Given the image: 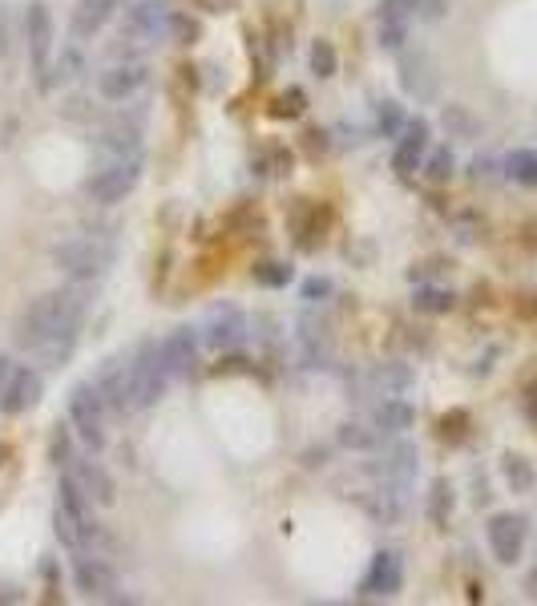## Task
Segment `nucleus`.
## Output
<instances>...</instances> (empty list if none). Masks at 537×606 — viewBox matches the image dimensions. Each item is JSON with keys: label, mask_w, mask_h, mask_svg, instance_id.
<instances>
[{"label": "nucleus", "mask_w": 537, "mask_h": 606, "mask_svg": "<svg viewBox=\"0 0 537 606\" xmlns=\"http://www.w3.org/2000/svg\"><path fill=\"white\" fill-rule=\"evenodd\" d=\"M372 384H376L384 396L404 392V388L412 384V368H408V364H400V360H388V364H380V368L372 372Z\"/></svg>", "instance_id": "obj_30"}, {"label": "nucleus", "mask_w": 537, "mask_h": 606, "mask_svg": "<svg viewBox=\"0 0 537 606\" xmlns=\"http://www.w3.org/2000/svg\"><path fill=\"white\" fill-rule=\"evenodd\" d=\"M428 154V122L424 118H408L400 142H396V154H392V170L396 174H416L420 162Z\"/></svg>", "instance_id": "obj_14"}, {"label": "nucleus", "mask_w": 537, "mask_h": 606, "mask_svg": "<svg viewBox=\"0 0 537 606\" xmlns=\"http://www.w3.org/2000/svg\"><path fill=\"white\" fill-rule=\"evenodd\" d=\"M416 465H420V453L412 441H396L384 449V477L400 481V485H412L416 481Z\"/></svg>", "instance_id": "obj_22"}, {"label": "nucleus", "mask_w": 537, "mask_h": 606, "mask_svg": "<svg viewBox=\"0 0 537 606\" xmlns=\"http://www.w3.org/2000/svg\"><path fill=\"white\" fill-rule=\"evenodd\" d=\"M525 590H529V594H533V598H537V570H533V574H529V578H525Z\"/></svg>", "instance_id": "obj_53"}, {"label": "nucleus", "mask_w": 537, "mask_h": 606, "mask_svg": "<svg viewBox=\"0 0 537 606\" xmlns=\"http://www.w3.org/2000/svg\"><path fill=\"white\" fill-rule=\"evenodd\" d=\"M400 586H404V562H400V554L396 550H380L372 558L364 582H360V594L364 598H392V594H400Z\"/></svg>", "instance_id": "obj_11"}, {"label": "nucleus", "mask_w": 537, "mask_h": 606, "mask_svg": "<svg viewBox=\"0 0 537 606\" xmlns=\"http://www.w3.org/2000/svg\"><path fill=\"white\" fill-rule=\"evenodd\" d=\"M69 425L89 449H105V400L97 384H77L69 392Z\"/></svg>", "instance_id": "obj_4"}, {"label": "nucleus", "mask_w": 537, "mask_h": 606, "mask_svg": "<svg viewBox=\"0 0 537 606\" xmlns=\"http://www.w3.org/2000/svg\"><path fill=\"white\" fill-rule=\"evenodd\" d=\"M5 457H9V449H5V445H0V465H5Z\"/></svg>", "instance_id": "obj_54"}, {"label": "nucleus", "mask_w": 537, "mask_h": 606, "mask_svg": "<svg viewBox=\"0 0 537 606\" xmlns=\"http://www.w3.org/2000/svg\"><path fill=\"white\" fill-rule=\"evenodd\" d=\"M404 126H408V118H404L400 101H380V106H376V130H380L384 138H400Z\"/></svg>", "instance_id": "obj_34"}, {"label": "nucleus", "mask_w": 537, "mask_h": 606, "mask_svg": "<svg viewBox=\"0 0 537 606\" xmlns=\"http://www.w3.org/2000/svg\"><path fill=\"white\" fill-rule=\"evenodd\" d=\"M53 534L61 538V546L65 550H73V554H85V546H89V538H93V530L69 510L65 501H57L53 505Z\"/></svg>", "instance_id": "obj_21"}, {"label": "nucleus", "mask_w": 537, "mask_h": 606, "mask_svg": "<svg viewBox=\"0 0 537 606\" xmlns=\"http://www.w3.org/2000/svg\"><path fill=\"white\" fill-rule=\"evenodd\" d=\"M194 5H198L202 13H231L235 0H194Z\"/></svg>", "instance_id": "obj_46"}, {"label": "nucleus", "mask_w": 537, "mask_h": 606, "mask_svg": "<svg viewBox=\"0 0 537 606\" xmlns=\"http://www.w3.org/2000/svg\"><path fill=\"white\" fill-rule=\"evenodd\" d=\"M453 170H457V162H453V150L449 146H437V150H428L424 154V162H420V174L433 182V186H445L449 178H453Z\"/></svg>", "instance_id": "obj_28"}, {"label": "nucleus", "mask_w": 537, "mask_h": 606, "mask_svg": "<svg viewBox=\"0 0 537 606\" xmlns=\"http://www.w3.org/2000/svg\"><path fill=\"white\" fill-rule=\"evenodd\" d=\"M162 33H170V9L158 0H142V5L126 9L122 21V41H158Z\"/></svg>", "instance_id": "obj_10"}, {"label": "nucleus", "mask_w": 537, "mask_h": 606, "mask_svg": "<svg viewBox=\"0 0 537 606\" xmlns=\"http://www.w3.org/2000/svg\"><path fill=\"white\" fill-rule=\"evenodd\" d=\"M505 178H513L517 186L537 190V150H513L505 158Z\"/></svg>", "instance_id": "obj_29"}, {"label": "nucleus", "mask_w": 537, "mask_h": 606, "mask_svg": "<svg viewBox=\"0 0 537 606\" xmlns=\"http://www.w3.org/2000/svg\"><path fill=\"white\" fill-rule=\"evenodd\" d=\"M110 259H114V251L101 247L97 239H65V243L53 247V267L65 271L69 279H93L97 283V275L110 267Z\"/></svg>", "instance_id": "obj_3"}, {"label": "nucleus", "mask_w": 537, "mask_h": 606, "mask_svg": "<svg viewBox=\"0 0 537 606\" xmlns=\"http://www.w3.org/2000/svg\"><path fill=\"white\" fill-rule=\"evenodd\" d=\"M328 295H332V279H319V275H315V279L303 283V299H307V303H324Z\"/></svg>", "instance_id": "obj_43"}, {"label": "nucleus", "mask_w": 537, "mask_h": 606, "mask_svg": "<svg viewBox=\"0 0 537 606\" xmlns=\"http://www.w3.org/2000/svg\"><path fill=\"white\" fill-rule=\"evenodd\" d=\"M441 122H445L449 138H477L481 134V118H473L465 106H445Z\"/></svg>", "instance_id": "obj_33"}, {"label": "nucleus", "mask_w": 537, "mask_h": 606, "mask_svg": "<svg viewBox=\"0 0 537 606\" xmlns=\"http://www.w3.org/2000/svg\"><path fill=\"white\" fill-rule=\"evenodd\" d=\"M255 283L259 287H287L291 279H295V271L287 267V263H275V259H267V263H255Z\"/></svg>", "instance_id": "obj_36"}, {"label": "nucleus", "mask_w": 537, "mask_h": 606, "mask_svg": "<svg viewBox=\"0 0 537 606\" xmlns=\"http://www.w3.org/2000/svg\"><path fill=\"white\" fill-rule=\"evenodd\" d=\"M412 421H416V409L408 400H384L376 409V429L380 433H408Z\"/></svg>", "instance_id": "obj_24"}, {"label": "nucleus", "mask_w": 537, "mask_h": 606, "mask_svg": "<svg viewBox=\"0 0 537 606\" xmlns=\"http://www.w3.org/2000/svg\"><path fill=\"white\" fill-rule=\"evenodd\" d=\"M453 505H457L453 481H449V477H437L433 489H428V522H433L437 530H445L449 518H453Z\"/></svg>", "instance_id": "obj_23"}, {"label": "nucleus", "mask_w": 537, "mask_h": 606, "mask_svg": "<svg viewBox=\"0 0 537 606\" xmlns=\"http://www.w3.org/2000/svg\"><path fill=\"white\" fill-rule=\"evenodd\" d=\"M420 0H384L380 5V25H412Z\"/></svg>", "instance_id": "obj_38"}, {"label": "nucleus", "mask_w": 537, "mask_h": 606, "mask_svg": "<svg viewBox=\"0 0 537 606\" xmlns=\"http://www.w3.org/2000/svg\"><path fill=\"white\" fill-rule=\"evenodd\" d=\"M247 340V316L235 308V303H219L210 308L202 320V344L214 352H235Z\"/></svg>", "instance_id": "obj_6"}, {"label": "nucleus", "mask_w": 537, "mask_h": 606, "mask_svg": "<svg viewBox=\"0 0 537 606\" xmlns=\"http://www.w3.org/2000/svg\"><path fill=\"white\" fill-rule=\"evenodd\" d=\"M445 5H449V0H420L416 17H424V21H441V17H445Z\"/></svg>", "instance_id": "obj_44"}, {"label": "nucleus", "mask_w": 537, "mask_h": 606, "mask_svg": "<svg viewBox=\"0 0 537 606\" xmlns=\"http://www.w3.org/2000/svg\"><path fill=\"white\" fill-rule=\"evenodd\" d=\"M453 303H457V295L445 287H416V295H412V308L420 316H445V312H453Z\"/></svg>", "instance_id": "obj_27"}, {"label": "nucleus", "mask_w": 537, "mask_h": 606, "mask_svg": "<svg viewBox=\"0 0 537 606\" xmlns=\"http://www.w3.org/2000/svg\"><path fill=\"white\" fill-rule=\"evenodd\" d=\"M501 473H505V485H509L513 493H529V489L537 485V469H533V461L521 457V453H505V457H501Z\"/></svg>", "instance_id": "obj_25"}, {"label": "nucleus", "mask_w": 537, "mask_h": 606, "mask_svg": "<svg viewBox=\"0 0 537 606\" xmlns=\"http://www.w3.org/2000/svg\"><path fill=\"white\" fill-rule=\"evenodd\" d=\"M25 41H29V65L37 73V85L49 77V57H53V13L45 0H33L25 13Z\"/></svg>", "instance_id": "obj_7"}, {"label": "nucleus", "mask_w": 537, "mask_h": 606, "mask_svg": "<svg viewBox=\"0 0 537 606\" xmlns=\"http://www.w3.org/2000/svg\"><path fill=\"white\" fill-rule=\"evenodd\" d=\"M49 461H53L57 469H65V465L73 461V437H69V429H61V425H57V433H53V441H49Z\"/></svg>", "instance_id": "obj_41"}, {"label": "nucleus", "mask_w": 537, "mask_h": 606, "mask_svg": "<svg viewBox=\"0 0 537 606\" xmlns=\"http://www.w3.org/2000/svg\"><path fill=\"white\" fill-rule=\"evenodd\" d=\"M400 85L404 93H412L416 101H428L437 93V73H433V61L428 53H404L400 57Z\"/></svg>", "instance_id": "obj_19"}, {"label": "nucleus", "mask_w": 537, "mask_h": 606, "mask_svg": "<svg viewBox=\"0 0 537 606\" xmlns=\"http://www.w3.org/2000/svg\"><path fill=\"white\" fill-rule=\"evenodd\" d=\"M93 384L105 400V413H126L130 409V368L122 360H105Z\"/></svg>", "instance_id": "obj_15"}, {"label": "nucleus", "mask_w": 537, "mask_h": 606, "mask_svg": "<svg viewBox=\"0 0 537 606\" xmlns=\"http://www.w3.org/2000/svg\"><path fill=\"white\" fill-rule=\"evenodd\" d=\"M25 594H21V586H0V602L5 606H13V602H21Z\"/></svg>", "instance_id": "obj_50"}, {"label": "nucleus", "mask_w": 537, "mask_h": 606, "mask_svg": "<svg viewBox=\"0 0 537 606\" xmlns=\"http://www.w3.org/2000/svg\"><path fill=\"white\" fill-rule=\"evenodd\" d=\"M437 437H441V441H449V445H461V441L469 437V413H465V409L445 413V417H441V425H437Z\"/></svg>", "instance_id": "obj_37"}, {"label": "nucleus", "mask_w": 537, "mask_h": 606, "mask_svg": "<svg viewBox=\"0 0 537 606\" xmlns=\"http://www.w3.org/2000/svg\"><path fill=\"white\" fill-rule=\"evenodd\" d=\"M89 283L93 279H73V287L37 295L17 320V344L29 352L49 336H77L89 312V295H93Z\"/></svg>", "instance_id": "obj_1"}, {"label": "nucleus", "mask_w": 537, "mask_h": 606, "mask_svg": "<svg viewBox=\"0 0 537 606\" xmlns=\"http://www.w3.org/2000/svg\"><path fill=\"white\" fill-rule=\"evenodd\" d=\"M336 69H340L336 45H332V41H315V45H311V73H315L319 81H328V77H336Z\"/></svg>", "instance_id": "obj_35"}, {"label": "nucleus", "mask_w": 537, "mask_h": 606, "mask_svg": "<svg viewBox=\"0 0 537 606\" xmlns=\"http://www.w3.org/2000/svg\"><path fill=\"white\" fill-rule=\"evenodd\" d=\"M497 170H505V162H497V158H473V182H493L497 178Z\"/></svg>", "instance_id": "obj_42"}, {"label": "nucleus", "mask_w": 537, "mask_h": 606, "mask_svg": "<svg viewBox=\"0 0 537 606\" xmlns=\"http://www.w3.org/2000/svg\"><path fill=\"white\" fill-rule=\"evenodd\" d=\"M13 372H17V364H13L9 356H0V392H5V384H9Z\"/></svg>", "instance_id": "obj_48"}, {"label": "nucleus", "mask_w": 537, "mask_h": 606, "mask_svg": "<svg viewBox=\"0 0 537 606\" xmlns=\"http://www.w3.org/2000/svg\"><path fill=\"white\" fill-rule=\"evenodd\" d=\"M142 178V158H126V162H105L89 182H85V194L97 202V207H114L122 202Z\"/></svg>", "instance_id": "obj_5"}, {"label": "nucleus", "mask_w": 537, "mask_h": 606, "mask_svg": "<svg viewBox=\"0 0 537 606\" xmlns=\"http://www.w3.org/2000/svg\"><path fill=\"white\" fill-rule=\"evenodd\" d=\"M336 441L340 449H356V453H368L380 445V429H368V425H356V421H344L336 429Z\"/></svg>", "instance_id": "obj_31"}, {"label": "nucleus", "mask_w": 537, "mask_h": 606, "mask_svg": "<svg viewBox=\"0 0 537 606\" xmlns=\"http://www.w3.org/2000/svg\"><path fill=\"white\" fill-rule=\"evenodd\" d=\"M41 392H45L41 372L37 368H17L5 384V392H0V409H5L9 417H21V413H29L41 404Z\"/></svg>", "instance_id": "obj_12"}, {"label": "nucleus", "mask_w": 537, "mask_h": 606, "mask_svg": "<svg viewBox=\"0 0 537 606\" xmlns=\"http://www.w3.org/2000/svg\"><path fill=\"white\" fill-rule=\"evenodd\" d=\"M219 372H247V360H243V356H231V360L219 364Z\"/></svg>", "instance_id": "obj_51"}, {"label": "nucleus", "mask_w": 537, "mask_h": 606, "mask_svg": "<svg viewBox=\"0 0 537 606\" xmlns=\"http://www.w3.org/2000/svg\"><path fill=\"white\" fill-rule=\"evenodd\" d=\"M303 110H307V93H303L299 85H291V89L275 101V106H271V118H287V122H291V118H299Z\"/></svg>", "instance_id": "obj_39"}, {"label": "nucleus", "mask_w": 537, "mask_h": 606, "mask_svg": "<svg viewBox=\"0 0 537 606\" xmlns=\"http://www.w3.org/2000/svg\"><path fill=\"white\" fill-rule=\"evenodd\" d=\"M170 37H174L178 45H198L202 25H198L190 13H170Z\"/></svg>", "instance_id": "obj_40"}, {"label": "nucleus", "mask_w": 537, "mask_h": 606, "mask_svg": "<svg viewBox=\"0 0 537 606\" xmlns=\"http://www.w3.org/2000/svg\"><path fill=\"white\" fill-rule=\"evenodd\" d=\"M126 368H130V409H150V404H158L166 392V380H170L162 360H158V344L146 340Z\"/></svg>", "instance_id": "obj_2"}, {"label": "nucleus", "mask_w": 537, "mask_h": 606, "mask_svg": "<svg viewBox=\"0 0 537 606\" xmlns=\"http://www.w3.org/2000/svg\"><path fill=\"white\" fill-rule=\"evenodd\" d=\"M324 461H328V449H307V457H303V465H307V469L324 465Z\"/></svg>", "instance_id": "obj_49"}, {"label": "nucleus", "mask_w": 537, "mask_h": 606, "mask_svg": "<svg viewBox=\"0 0 537 606\" xmlns=\"http://www.w3.org/2000/svg\"><path fill=\"white\" fill-rule=\"evenodd\" d=\"M525 538H529V518L525 514H493L489 522V550L501 566H513L525 550Z\"/></svg>", "instance_id": "obj_8"}, {"label": "nucleus", "mask_w": 537, "mask_h": 606, "mask_svg": "<svg viewBox=\"0 0 537 606\" xmlns=\"http://www.w3.org/2000/svg\"><path fill=\"white\" fill-rule=\"evenodd\" d=\"M525 417H529V425L537 429V392H533V396L525 400Z\"/></svg>", "instance_id": "obj_52"}, {"label": "nucleus", "mask_w": 537, "mask_h": 606, "mask_svg": "<svg viewBox=\"0 0 537 606\" xmlns=\"http://www.w3.org/2000/svg\"><path fill=\"white\" fill-rule=\"evenodd\" d=\"M529 243H533V247H537V227H533V231H529Z\"/></svg>", "instance_id": "obj_55"}, {"label": "nucleus", "mask_w": 537, "mask_h": 606, "mask_svg": "<svg viewBox=\"0 0 537 606\" xmlns=\"http://www.w3.org/2000/svg\"><path fill=\"white\" fill-rule=\"evenodd\" d=\"M122 9V0H77V9H73V37L77 41H89L97 37L105 25H110Z\"/></svg>", "instance_id": "obj_18"}, {"label": "nucleus", "mask_w": 537, "mask_h": 606, "mask_svg": "<svg viewBox=\"0 0 537 606\" xmlns=\"http://www.w3.org/2000/svg\"><path fill=\"white\" fill-rule=\"evenodd\" d=\"M517 316H525V320H533V316H537V291L521 295V303H517Z\"/></svg>", "instance_id": "obj_47"}, {"label": "nucleus", "mask_w": 537, "mask_h": 606, "mask_svg": "<svg viewBox=\"0 0 537 606\" xmlns=\"http://www.w3.org/2000/svg\"><path fill=\"white\" fill-rule=\"evenodd\" d=\"M65 473L93 497V505H105V510H110V505L118 501V485H114V477L105 473L97 461H69L65 465Z\"/></svg>", "instance_id": "obj_16"}, {"label": "nucleus", "mask_w": 537, "mask_h": 606, "mask_svg": "<svg viewBox=\"0 0 537 606\" xmlns=\"http://www.w3.org/2000/svg\"><path fill=\"white\" fill-rule=\"evenodd\" d=\"M85 73V57H81V49H65L61 57H57V65H49V77H45V85L41 89H53L57 81H77Z\"/></svg>", "instance_id": "obj_32"}, {"label": "nucleus", "mask_w": 537, "mask_h": 606, "mask_svg": "<svg viewBox=\"0 0 537 606\" xmlns=\"http://www.w3.org/2000/svg\"><path fill=\"white\" fill-rule=\"evenodd\" d=\"M146 81H150V69H146L142 61H114L110 69L97 73V93H101L105 101H126V97H134Z\"/></svg>", "instance_id": "obj_9"}, {"label": "nucleus", "mask_w": 537, "mask_h": 606, "mask_svg": "<svg viewBox=\"0 0 537 606\" xmlns=\"http://www.w3.org/2000/svg\"><path fill=\"white\" fill-rule=\"evenodd\" d=\"M158 360L166 368V376H190L194 364H198V336L190 328H174L162 344H158Z\"/></svg>", "instance_id": "obj_13"}, {"label": "nucleus", "mask_w": 537, "mask_h": 606, "mask_svg": "<svg viewBox=\"0 0 537 606\" xmlns=\"http://www.w3.org/2000/svg\"><path fill=\"white\" fill-rule=\"evenodd\" d=\"M73 582H77V590H81L85 598H110V590H114V570L105 566L101 558L81 554L77 566H73Z\"/></svg>", "instance_id": "obj_20"}, {"label": "nucleus", "mask_w": 537, "mask_h": 606, "mask_svg": "<svg viewBox=\"0 0 537 606\" xmlns=\"http://www.w3.org/2000/svg\"><path fill=\"white\" fill-rule=\"evenodd\" d=\"M97 154L105 162H126V158H142V130L138 122H114L97 138Z\"/></svg>", "instance_id": "obj_17"}, {"label": "nucleus", "mask_w": 537, "mask_h": 606, "mask_svg": "<svg viewBox=\"0 0 537 606\" xmlns=\"http://www.w3.org/2000/svg\"><path fill=\"white\" fill-rule=\"evenodd\" d=\"M303 138H307V154H324L328 150V134L324 130H307Z\"/></svg>", "instance_id": "obj_45"}, {"label": "nucleus", "mask_w": 537, "mask_h": 606, "mask_svg": "<svg viewBox=\"0 0 537 606\" xmlns=\"http://www.w3.org/2000/svg\"><path fill=\"white\" fill-rule=\"evenodd\" d=\"M73 348H77V336H49V340H41L37 348H29V356H33L41 368H61V364L73 356Z\"/></svg>", "instance_id": "obj_26"}]
</instances>
